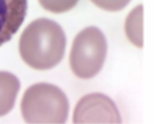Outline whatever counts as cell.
I'll list each match as a JSON object with an SVG mask.
<instances>
[{"mask_svg": "<svg viewBox=\"0 0 154 124\" xmlns=\"http://www.w3.org/2000/svg\"><path fill=\"white\" fill-rule=\"evenodd\" d=\"M66 34L55 20L40 18L26 26L19 38V55L34 70H51L61 61Z\"/></svg>", "mask_w": 154, "mask_h": 124, "instance_id": "1", "label": "cell"}, {"mask_svg": "<svg viewBox=\"0 0 154 124\" xmlns=\"http://www.w3.org/2000/svg\"><path fill=\"white\" fill-rule=\"evenodd\" d=\"M68 100L61 89L51 83L32 85L20 101V113L26 123L61 124L68 116Z\"/></svg>", "mask_w": 154, "mask_h": 124, "instance_id": "2", "label": "cell"}, {"mask_svg": "<svg viewBox=\"0 0 154 124\" xmlns=\"http://www.w3.org/2000/svg\"><path fill=\"white\" fill-rule=\"evenodd\" d=\"M106 38L98 27H86L74 38L70 52V67L74 75L90 79L101 71L106 57Z\"/></svg>", "mask_w": 154, "mask_h": 124, "instance_id": "3", "label": "cell"}, {"mask_svg": "<svg viewBox=\"0 0 154 124\" xmlns=\"http://www.w3.org/2000/svg\"><path fill=\"white\" fill-rule=\"evenodd\" d=\"M72 121L83 123H122L116 104L101 93H91L79 100L74 110Z\"/></svg>", "mask_w": 154, "mask_h": 124, "instance_id": "4", "label": "cell"}, {"mask_svg": "<svg viewBox=\"0 0 154 124\" xmlns=\"http://www.w3.org/2000/svg\"><path fill=\"white\" fill-rule=\"evenodd\" d=\"M27 11V0H0V46L19 30Z\"/></svg>", "mask_w": 154, "mask_h": 124, "instance_id": "5", "label": "cell"}, {"mask_svg": "<svg viewBox=\"0 0 154 124\" xmlns=\"http://www.w3.org/2000/svg\"><path fill=\"white\" fill-rule=\"evenodd\" d=\"M19 87V79L14 74L0 71V116L10 113L14 108Z\"/></svg>", "mask_w": 154, "mask_h": 124, "instance_id": "6", "label": "cell"}, {"mask_svg": "<svg viewBox=\"0 0 154 124\" xmlns=\"http://www.w3.org/2000/svg\"><path fill=\"white\" fill-rule=\"evenodd\" d=\"M124 30L132 45L143 48V6H137L127 15Z\"/></svg>", "mask_w": 154, "mask_h": 124, "instance_id": "7", "label": "cell"}, {"mask_svg": "<svg viewBox=\"0 0 154 124\" xmlns=\"http://www.w3.org/2000/svg\"><path fill=\"white\" fill-rule=\"evenodd\" d=\"M42 8L53 14H61L72 10L79 0H38Z\"/></svg>", "mask_w": 154, "mask_h": 124, "instance_id": "8", "label": "cell"}, {"mask_svg": "<svg viewBox=\"0 0 154 124\" xmlns=\"http://www.w3.org/2000/svg\"><path fill=\"white\" fill-rule=\"evenodd\" d=\"M91 2H93V4H96L101 10L115 12V11L123 10L131 0H91Z\"/></svg>", "mask_w": 154, "mask_h": 124, "instance_id": "9", "label": "cell"}]
</instances>
